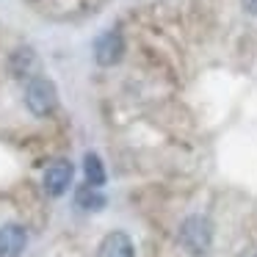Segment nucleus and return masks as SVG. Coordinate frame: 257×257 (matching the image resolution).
<instances>
[{
  "label": "nucleus",
  "instance_id": "1a4fd4ad",
  "mask_svg": "<svg viewBox=\"0 0 257 257\" xmlns=\"http://www.w3.org/2000/svg\"><path fill=\"white\" fill-rule=\"evenodd\" d=\"M83 174H86V183H89V185H97V188H100V185L105 183V166H102V161H100L97 152H86Z\"/></svg>",
  "mask_w": 257,
  "mask_h": 257
},
{
  "label": "nucleus",
  "instance_id": "0eeeda50",
  "mask_svg": "<svg viewBox=\"0 0 257 257\" xmlns=\"http://www.w3.org/2000/svg\"><path fill=\"white\" fill-rule=\"evenodd\" d=\"M75 202H78L80 210H102L105 207V194H100L97 191V185H89L86 183L83 188H78V196H75Z\"/></svg>",
  "mask_w": 257,
  "mask_h": 257
},
{
  "label": "nucleus",
  "instance_id": "39448f33",
  "mask_svg": "<svg viewBox=\"0 0 257 257\" xmlns=\"http://www.w3.org/2000/svg\"><path fill=\"white\" fill-rule=\"evenodd\" d=\"M28 246V232L23 224L9 221L0 227V257H20Z\"/></svg>",
  "mask_w": 257,
  "mask_h": 257
},
{
  "label": "nucleus",
  "instance_id": "f257e3e1",
  "mask_svg": "<svg viewBox=\"0 0 257 257\" xmlns=\"http://www.w3.org/2000/svg\"><path fill=\"white\" fill-rule=\"evenodd\" d=\"M23 94H25V108H28L34 116H39V119L50 116V113L58 108L56 86H53V80L42 78V75H34L31 80H25Z\"/></svg>",
  "mask_w": 257,
  "mask_h": 257
},
{
  "label": "nucleus",
  "instance_id": "7ed1b4c3",
  "mask_svg": "<svg viewBox=\"0 0 257 257\" xmlns=\"http://www.w3.org/2000/svg\"><path fill=\"white\" fill-rule=\"evenodd\" d=\"M72 174H75V166L69 161H53L45 169V174H42V188H45V194L47 196L67 194V188L72 185Z\"/></svg>",
  "mask_w": 257,
  "mask_h": 257
},
{
  "label": "nucleus",
  "instance_id": "20e7f679",
  "mask_svg": "<svg viewBox=\"0 0 257 257\" xmlns=\"http://www.w3.org/2000/svg\"><path fill=\"white\" fill-rule=\"evenodd\" d=\"M124 53V39L119 31H105V34L97 36L94 42V58L100 67H113V64H119V58H122Z\"/></svg>",
  "mask_w": 257,
  "mask_h": 257
},
{
  "label": "nucleus",
  "instance_id": "9d476101",
  "mask_svg": "<svg viewBox=\"0 0 257 257\" xmlns=\"http://www.w3.org/2000/svg\"><path fill=\"white\" fill-rule=\"evenodd\" d=\"M240 3H243V9L251 14V17H257V0H240Z\"/></svg>",
  "mask_w": 257,
  "mask_h": 257
},
{
  "label": "nucleus",
  "instance_id": "423d86ee",
  "mask_svg": "<svg viewBox=\"0 0 257 257\" xmlns=\"http://www.w3.org/2000/svg\"><path fill=\"white\" fill-rule=\"evenodd\" d=\"M97 257H136L133 240H130L127 232L116 229V232H108L102 238L100 249H97Z\"/></svg>",
  "mask_w": 257,
  "mask_h": 257
},
{
  "label": "nucleus",
  "instance_id": "9b49d317",
  "mask_svg": "<svg viewBox=\"0 0 257 257\" xmlns=\"http://www.w3.org/2000/svg\"><path fill=\"white\" fill-rule=\"evenodd\" d=\"M254 257H257V254H254Z\"/></svg>",
  "mask_w": 257,
  "mask_h": 257
},
{
  "label": "nucleus",
  "instance_id": "6e6552de",
  "mask_svg": "<svg viewBox=\"0 0 257 257\" xmlns=\"http://www.w3.org/2000/svg\"><path fill=\"white\" fill-rule=\"evenodd\" d=\"M34 67H36V56H34V50H31V47H23V50L14 53L12 69H14V75H17V78L31 80V78H34Z\"/></svg>",
  "mask_w": 257,
  "mask_h": 257
},
{
  "label": "nucleus",
  "instance_id": "f03ea898",
  "mask_svg": "<svg viewBox=\"0 0 257 257\" xmlns=\"http://www.w3.org/2000/svg\"><path fill=\"white\" fill-rule=\"evenodd\" d=\"M180 243L191 251V254H207L213 243V224L205 216H188L180 224Z\"/></svg>",
  "mask_w": 257,
  "mask_h": 257
}]
</instances>
